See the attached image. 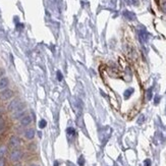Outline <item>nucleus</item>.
<instances>
[{
	"instance_id": "1",
	"label": "nucleus",
	"mask_w": 166,
	"mask_h": 166,
	"mask_svg": "<svg viewBox=\"0 0 166 166\" xmlns=\"http://www.w3.org/2000/svg\"><path fill=\"white\" fill-rule=\"evenodd\" d=\"M22 156H24V153L21 149H13L9 154V160L11 162H18Z\"/></svg>"
},
{
	"instance_id": "2",
	"label": "nucleus",
	"mask_w": 166,
	"mask_h": 166,
	"mask_svg": "<svg viewBox=\"0 0 166 166\" xmlns=\"http://www.w3.org/2000/svg\"><path fill=\"white\" fill-rule=\"evenodd\" d=\"M21 105H22L21 101L20 99H17V98H16V99L11 100L9 103H8V105H7V111L10 112V113H12V112H14L16 110H17V109L20 108Z\"/></svg>"
},
{
	"instance_id": "3",
	"label": "nucleus",
	"mask_w": 166,
	"mask_h": 166,
	"mask_svg": "<svg viewBox=\"0 0 166 166\" xmlns=\"http://www.w3.org/2000/svg\"><path fill=\"white\" fill-rule=\"evenodd\" d=\"M21 145V139L17 137V135H11L9 138L8 141V147L11 149H18V147Z\"/></svg>"
},
{
	"instance_id": "4",
	"label": "nucleus",
	"mask_w": 166,
	"mask_h": 166,
	"mask_svg": "<svg viewBox=\"0 0 166 166\" xmlns=\"http://www.w3.org/2000/svg\"><path fill=\"white\" fill-rule=\"evenodd\" d=\"M13 96H14V92L8 88L3 90V91H0V99L3 101L10 100L11 98H13Z\"/></svg>"
},
{
	"instance_id": "5",
	"label": "nucleus",
	"mask_w": 166,
	"mask_h": 166,
	"mask_svg": "<svg viewBox=\"0 0 166 166\" xmlns=\"http://www.w3.org/2000/svg\"><path fill=\"white\" fill-rule=\"evenodd\" d=\"M32 121H33V118L30 114H25L20 119V123H21V126H28L32 123Z\"/></svg>"
},
{
	"instance_id": "6",
	"label": "nucleus",
	"mask_w": 166,
	"mask_h": 166,
	"mask_svg": "<svg viewBox=\"0 0 166 166\" xmlns=\"http://www.w3.org/2000/svg\"><path fill=\"white\" fill-rule=\"evenodd\" d=\"M25 114H26V109H25V106H22V105H21V106L18 108L17 110L12 112V117L16 118V119H21Z\"/></svg>"
},
{
	"instance_id": "7",
	"label": "nucleus",
	"mask_w": 166,
	"mask_h": 166,
	"mask_svg": "<svg viewBox=\"0 0 166 166\" xmlns=\"http://www.w3.org/2000/svg\"><path fill=\"white\" fill-rule=\"evenodd\" d=\"M35 135H36V131L34 129H32V127H30V129H27L25 130L24 133V135L25 138L29 140V141H31V140H33L34 138H35Z\"/></svg>"
},
{
	"instance_id": "8",
	"label": "nucleus",
	"mask_w": 166,
	"mask_h": 166,
	"mask_svg": "<svg viewBox=\"0 0 166 166\" xmlns=\"http://www.w3.org/2000/svg\"><path fill=\"white\" fill-rule=\"evenodd\" d=\"M8 85H9V80L6 77L0 78V91H3V90L7 89Z\"/></svg>"
},
{
	"instance_id": "9",
	"label": "nucleus",
	"mask_w": 166,
	"mask_h": 166,
	"mask_svg": "<svg viewBox=\"0 0 166 166\" xmlns=\"http://www.w3.org/2000/svg\"><path fill=\"white\" fill-rule=\"evenodd\" d=\"M6 153H7V147L4 145L0 146V158H4Z\"/></svg>"
},
{
	"instance_id": "10",
	"label": "nucleus",
	"mask_w": 166,
	"mask_h": 166,
	"mask_svg": "<svg viewBox=\"0 0 166 166\" xmlns=\"http://www.w3.org/2000/svg\"><path fill=\"white\" fill-rule=\"evenodd\" d=\"M124 17H127L130 21H134L135 18V16L133 12H130V11H124Z\"/></svg>"
},
{
	"instance_id": "11",
	"label": "nucleus",
	"mask_w": 166,
	"mask_h": 166,
	"mask_svg": "<svg viewBox=\"0 0 166 166\" xmlns=\"http://www.w3.org/2000/svg\"><path fill=\"white\" fill-rule=\"evenodd\" d=\"M5 120H4V118L2 117V116H0V133H2L3 130H4V129H5Z\"/></svg>"
},
{
	"instance_id": "12",
	"label": "nucleus",
	"mask_w": 166,
	"mask_h": 166,
	"mask_svg": "<svg viewBox=\"0 0 166 166\" xmlns=\"http://www.w3.org/2000/svg\"><path fill=\"white\" fill-rule=\"evenodd\" d=\"M47 126V122H46V120L45 119H41L40 120V122H39V127L40 129H45Z\"/></svg>"
},
{
	"instance_id": "13",
	"label": "nucleus",
	"mask_w": 166,
	"mask_h": 166,
	"mask_svg": "<svg viewBox=\"0 0 166 166\" xmlns=\"http://www.w3.org/2000/svg\"><path fill=\"white\" fill-rule=\"evenodd\" d=\"M133 92H134L133 89H129L127 91H126V93H124V98H126V99H127V98L130 97V94L133 93Z\"/></svg>"
},
{
	"instance_id": "14",
	"label": "nucleus",
	"mask_w": 166,
	"mask_h": 166,
	"mask_svg": "<svg viewBox=\"0 0 166 166\" xmlns=\"http://www.w3.org/2000/svg\"><path fill=\"white\" fill-rule=\"evenodd\" d=\"M140 35H141L142 41H146V40H147V34H146V33L144 34V32H141V34H140Z\"/></svg>"
},
{
	"instance_id": "15",
	"label": "nucleus",
	"mask_w": 166,
	"mask_h": 166,
	"mask_svg": "<svg viewBox=\"0 0 166 166\" xmlns=\"http://www.w3.org/2000/svg\"><path fill=\"white\" fill-rule=\"evenodd\" d=\"M85 163V160H84V157L81 156L80 158H78V164H80V166H83Z\"/></svg>"
},
{
	"instance_id": "16",
	"label": "nucleus",
	"mask_w": 166,
	"mask_h": 166,
	"mask_svg": "<svg viewBox=\"0 0 166 166\" xmlns=\"http://www.w3.org/2000/svg\"><path fill=\"white\" fill-rule=\"evenodd\" d=\"M67 134L70 135H74V130L73 129V127H70V129H67Z\"/></svg>"
},
{
	"instance_id": "17",
	"label": "nucleus",
	"mask_w": 166,
	"mask_h": 166,
	"mask_svg": "<svg viewBox=\"0 0 166 166\" xmlns=\"http://www.w3.org/2000/svg\"><path fill=\"white\" fill-rule=\"evenodd\" d=\"M6 165V161L4 158H0V166H5Z\"/></svg>"
},
{
	"instance_id": "18",
	"label": "nucleus",
	"mask_w": 166,
	"mask_h": 166,
	"mask_svg": "<svg viewBox=\"0 0 166 166\" xmlns=\"http://www.w3.org/2000/svg\"><path fill=\"white\" fill-rule=\"evenodd\" d=\"M57 78H58V81H61L62 78H63L62 74H61V73H60V71H57Z\"/></svg>"
},
{
	"instance_id": "19",
	"label": "nucleus",
	"mask_w": 166,
	"mask_h": 166,
	"mask_svg": "<svg viewBox=\"0 0 166 166\" xmlns=\"http://www.w3.org/2000/svg\"><path fill=\"white\" fill-rule=\"evenodd\" d=\"M147 98H148L149 100L151 99V98H152V90H151V89L148 91V96H147Z\"/></svg>"
},
{
	"instance_id": "20",
	"label": "nucleus",
	"mask_w": 166,
	"mask_h": 166,
	"mask_svg": "<svg viewBox=\"0 0 166 166\" xmlns=\"http://www.w3.org/2000/svg\"><path fill=\"white\" fill-rule=\"evenodd\" d=\"M126 1L130 2V4H137L138 3V0H126Z\"/></svg>"
},
{
	"instance_id": "21",
	"label": "nucleus",
	"mask_w": 166,
	"mask_h": 166,
	"mask_svg": "<svg viewBox=\"0 0 166 166\" xmlns=\"http://www.w3.org/2000/svg\"><path fill=\"white\" fill-rule=\"evenodd\" d=\"M145 165H146V166H150V165H151V161H150L149 159H147V160L145 161Z\"/></svg>"
},
{
	"instance_id": "22",
	"label": "nucleus",
	"mask_w": 166,
	"mask_h": 166,
	"mask_svg": "<svg viewBox=\"0 0 166 166\" xmlns=\"http://www.w3.org/2000/svg\"><path fill=\"white\" fill-rule=\"evenodd\" d=\"M4 74V70H3L2 69H0V78H2V74Z\"/></svg>"
},
{
	"instance_id": "23",
	"label": "nucleus",
	"mask_w": 166,
	"mask_h": 166,
	"mask_svg": "<svg viewBox=\"0 0 166 166\" xmlns=\"http://www.w3.org/2000/svg\"><path fill=\"white\" fill-rule=\"evenodd\" d=\"M163 10H164L165 12H166V2H164V3H163Z\"/></svg>"
},
{
	"instance_id": "24",
	"label": "nucleus",
	"mask_w": 166,
	"mask_h": 166,
	"mask_svg": "<svg viewBox=\"0 0 166 166\" xmlns=\"http://www.w3.org/2000/svg\"><path fill=\"white\" fill-rule=\"evenodd\" d=\"M158 102H159V97H156V99H155V103L157 104Z\"/></svg>"
},
{
	"instance_id": "25",
	"label": "nucleus",
	"mask_w": 166,
	"mask_h": 166,
	"mask_svg": "<svg viewBox=\"0 0 166 166\" xmlns=\"http://www.w3.org/2000/svg\"><path fill=\"white\" fill-rule=\"evenodd\" d=\"M53 166H59V163H58L57 161H55V162H54V165H53Z\"/></svg>"
},
{
	"instance_id": "26",
	"label": "nucleus",
	"mask_w": 166,
	"mask_h": 166,
	"mask_svg": "<svg viewBox=\"0 0 166 166\" xmlns=\"http://www.w3.org/2000/svg\"><path fill=\"white\" fill-rule=\"evenodd\" d=\"M29 166H40V165H38V164H36V163H32V164H30Z\"/></svg>"
},
{
	"instance_id": "27",
	"label": "nucleus",
	"mask_w": 166,
	"mask_h": 166,
	"mask_svg": "<svg viewBox=\"0 0 166 166\" xmlns=\"http://www.w3.org/2000/svg\"><path fill=\"white\" fill-rule=\"evenodd\" d=\"M14 166H22V165H21V164H17V165H14Z\"/></svg>"
},
{
	"instance_id": "28",
	"label": "nucleus",
	"mask_w": 166,
	"mask_h": 166,
	"mask_svg": "<svg viewBox=\"0 0 166 166\" xmlns=\"http://www.w3.org/2000/svg\"><path fill=\"white\" fill-rule=\"evenodd\" d=\"M69 166H74V165H73V164H70V165H69Z\"/></svg>"
}]
</instances>
